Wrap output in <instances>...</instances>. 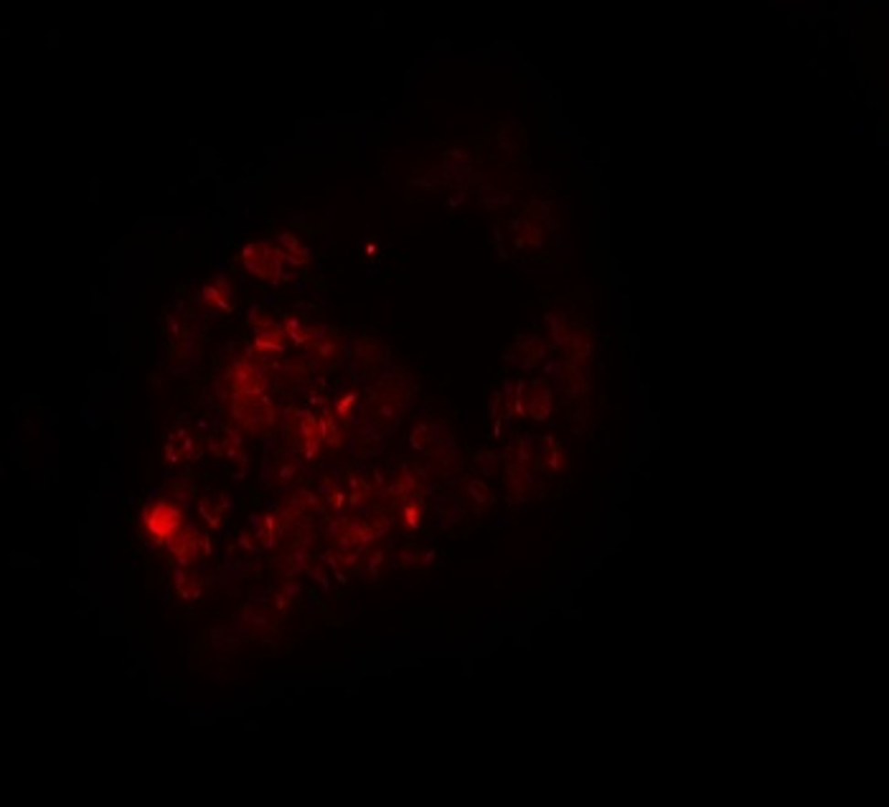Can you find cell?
Listing matches in <instances>:
<instances>
[{
  "label": "cell",
  "mask_w": 889,
  "mask_h": 807,
  "mask_svg": "<svg viewBox=\"0 0 889 807\" xmlns=\"http://www.w3.org/2000/svg\"><path fill=\"white\" fill-rule=\"evenodd\" d=\"M145 528L148 534L163 541H171L173 536L181 531V513L176 511L168 503H155L148 513H145Z\"/></svg>",
  "instance_id": "cell-1"
}]
</instances>
